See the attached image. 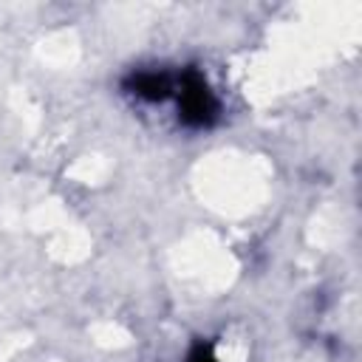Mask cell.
Wrapping results in <instances>:
<instances>
[{
  "label": "cell",
  "mask_w": 362,
  "mask_h": 362,
  "mask_svg": "<svg viewBox=\"0 0 362 362\" xmlns=\"http://www.w3.org/2000/svg\"><path fill=\"white\" fill-rule=\"evenodd\" d=\"M173 102H175L178 124L192 133L209 130L221 119V99L201 68H181L175 74Z\"/></svg>",
  "instance_id": "obj_1"
},
{
  "label": "cell",
  "mask_w": 362,
  "mask_h": 362,
  "mask_svg": "<svg viewBox=\"0 0 362 362\" xmlns=\"http://www.w3.org/2000/svg\"><path fill=\"white\" fill-rule=\"evenodd\" d=\"M175 74L167 68H136L122 79V90L144 105H161L173 99L175 90Z\"/></svg>",
  "instance_id": "obj_2"
},
{
  "label": "cell",
  "mask_w": 362,
  "mask_h": 362,
  "mask_svg": "<svg viewBox=\"0 0 362 362\" xmlns=\"http://www.w3.org/2000/svg\"><path fill=\"white\" fill-rule=\"evenodd\" d=\"M184 362H221V359L215 356V351H212L209 342H198V345L189 348V354H187Z\"/></svg>",
  "instance_id": "obj_3"
}]
</instances>
